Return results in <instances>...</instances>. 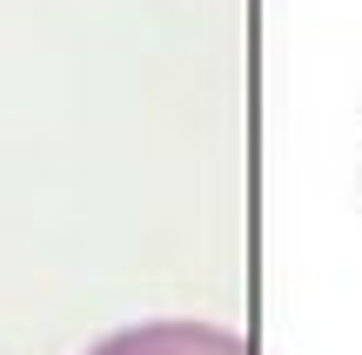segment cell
Segmentation results:
<instances>
[{
    "mask_svg": "<svg viewBox=\"0 0 362 355\" xmlns=\"http://www.w3.org/2000/svg\"><path fill=\"white\" fill-rule=\"evenodd\" d=\"M88 355H255V349L221 322H134V329L94 342Z\"/></svg>",
    "mask_w": 362,
    "mask_h": 355,
    "instance_id": "obj_1",
    "label": "cell"
}]
</instances>
